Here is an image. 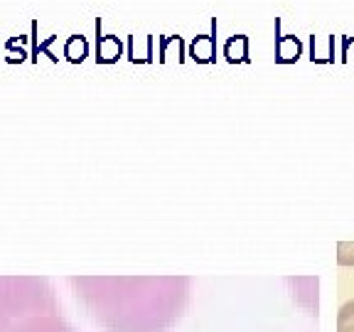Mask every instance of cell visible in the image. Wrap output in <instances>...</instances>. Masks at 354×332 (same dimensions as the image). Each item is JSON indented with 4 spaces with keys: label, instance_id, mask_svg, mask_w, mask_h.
I'll list each match as a JSON object with an SVG mask.
<instances>
[{
    "label": "cell",
    "instance_id": "obj_7",
    "mask_svg": "<svg viewBox=\"0 0 354 332\" xmlns=\"http://www.w3.org/2000/svg\"><path fill=\"white\" fill-rule=\"evenodd\" d=\"M337 261L342 266H354V241L337 243Z\"/></svg>",
    "mask_w": 354,
    "mask_h": 332
},
{
    "label": "cell",
    "instance_id": "obj_8",
    "mask_svg": "<svg viewBox=\"0 0 354 332\" xmlns=\"http://www.w3.org/2000/svg\"><path fill=\"white\" fill-rule=\"evenodd\" d=\"M37 30H39L37 20H32V35H30V39H32V59H37V55H39V37H37Z\"/></svg>",
    "mask_w": 354,
    "mask_h": 332
},
{
    "label": "cell",
    "instance_id": "obj_3",
    "mask_svg": "<svg viewBox=\"0 0 354 332\" xmlns=\"http://www.w3.org/2000/svg\"><path fill=\"white\" fill-rule=\"evenodd\" d=\"M189 57L199 64H212L216 59V20H212L209 35H197L189 42Z\"/></svg>",
    "mask_w": 354,
    "mask_h": 332
},
{
    "label": "cell",
    "instance_id": "obj_6",
    "mask_svg": "<svg viewBox=\"0 0 354 332\" xmlns=\"http://www.w3.org/2000/svg\"><path fill=\"white\" fill-rule=\"evenodd\" d=\"M337 330H354V300H347V303L339 308Z\"/></svg>",
    "mask_w": 354,
    "mask_h": 332
},
{
    "label": "cell",
    "instance_id": "obj_4",
    "mask_svg": "<svg viewBox=\"0 0 354 332\" xmlns=\"http://www.w3.org/2000/svg\"><path fill=\"white\" fill-rule=\"evenodd\" d=\"M224 57L227 62L236 64V62H249V37L246 35H234L224 44Z\"/></svg>",
    "mask_w": 354,
    "mask_h": 332
},
{
    "label": "cell",
    "instance_id": "obj_2",
    "mask_svg": "<svg viewBox=\"0 0 354 332\" xmlns=\"http://www.w3.org/2000/svg\"><path fill=\"white\" fill-rule=\"evenodd\" d=\"M300 55H303V42L295 35H283L281 17H276V62L290 64V62H298Z\"/></svg>",
    "mask_w": 354,
    "mask_h": 332
},
{
    "label": "cell",
    "instance_id": "obj_10",
    "mask_svg": "<svg viewBox=\"0 0 354 332\" xmlns=\"http://www.w3.org/2000/svg\"><path fill=\"white\" fill-rule=\"evenodd\" d=\"M337 332H354V330H337Z\"/></svg>",
    "mask_w": 354,
    "mask_h": 332
},
{
    "label": "cell",
    "instance_id": "obj_1",
    "mask_svg": "<svg viewBox=\"0 0 354 332\" xmlns=\"http://www.w3.org/2000/svg\"><path fill=\"white\" fill-rule=\"evenodd\" d=\"M123 55V42L116 35L101 33V17H96V62L99 64H111L118 62Z\"/></svg>",
    "mask_w": 354,
    "mask_h": 332
},
{
    "label": "cell",
    "instance_id": "obj_9",
    "mask_svg": "<svg viewBox=\"0 0 354 332\" xmlns=\"http://www.w3.org/2000/svg\"><path fill=\"white\" fill-rule=\"evenodd\" d=\"M55 39H57V35H50V37H47V39H44V42H42V44H39V50H42V52H44V55L50 57V59H52V62H57V57H55V55H52V52H50V44H52V42H55Z\"/></svg>",
    "mask_w": 354,
    "mask_h": 332
},
{
    "label": "cell",
    "instance_id": "obj_5",
    "mask_svg": "<svg viewBox=\"0 0 354 332\" xmlns=\"http://www.w3.org/2000/svg\"><path fill=\"white\" fill-rule=\"evenodd\" d=\"M88 55V42L84 35H72V37L66 39V47H64V57L72 64H77V62H84Z\"/></svg>",
    "mask_w": 354,
    "mask_h": 332
}]
</instances>
